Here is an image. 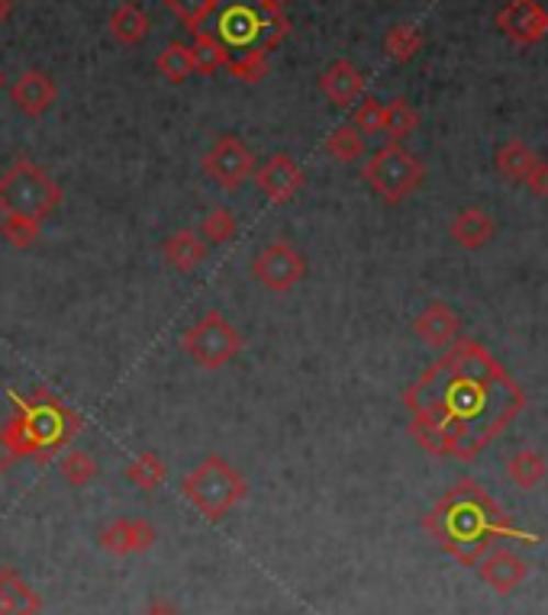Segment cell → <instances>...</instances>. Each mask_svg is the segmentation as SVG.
Segmentation results:
<instances>
[{
    "label": "cell",
    "instance_id": "cell-1",
    "mask_svg": "<svg viewBox=\"0 0 548 615\" xmlns=\"http://www.w3.org/2000/svg\"><path fill=\"white\" fill-rule=\"evenodd\" d=\"M403 406L423 451L474 461L526 410V390L481 342L461 335L403 390Z\"/></svg>",
    "mask_w": 548,
    "mask_h": 615
},
{
    "label": "cell",
    "instance_id": "cell-2",
    "mask_svg": "<svg viewBox=\"0 0 548 615\" xmlns=\"http://www.w3.org/2000/svg\"><path fill=\"white\" fill-rule=\"evenodd\" d=\"M423 528L429 538L465 568H474L497 541H523L536 545L539 535L516 528L510 516L500 510V503L478 483V480H458L439 496V503L423 516Z\"/></svg>",
    "mask_w": 548,
    "mask_h": 615
},
{
    "label": "cell",
    "instance_id": "cell-3",
    "mask_svg": "<svg viewBox=\"0 0 548 615\" xmlns=\"http://www.w3.org/2000/svg\"><path fill=\"white\" fill-rule=\"evenodd\" d=\"M10 403L13 416L3 423V435L16 458H36L46 465L85 428V420L49 390H36L30 396L10 393Z\"/></svg>",
    "mask_w": 548,
    "mask_h": 615
},
{
    "label": "cell",
    "instance_id": "cell-4",
    "mask_svg": "<svg viewBox=\"0 0 548 615\" xmlns=\"http://www.w3.org/2000/svg\"><path fill=\"white\" fill-rule=\"evenodd\" d=\"M58 203H61V188L36 161L20 155L3 171V178H0V223L3 220H26V223L43 226V220L55 213Z\"/></svg>",
    "mask_w": 548,
    "mask_h": 615
},
{
    "label": "cell",
    "instance_id": "cell-5",
    "mask_svg": "<svg viewBox=\"0 0 548 615\" xmlns=\"http://www.w3.org/2000/svg\"><path fill=\"white\" fill-rule=\"evenodd\" d=\"M181 493L191 500V506L198 510L203 519L220 522L230 510H236L246 500L249 483H246L243 471H236L226 458L210 455L184 477Z\"/></svg>",
    "mask_w": 548,
    "mask_h": 615
},
{
    "label": "cell",
    "instance_id": "cell-6",
    "mask_svg": "<svg viewBox=\"0 0 548 615\" xmlns=\"http://www.w3.org/2000/svg\"><path fill=\"white\" fill-rule=\"evenodd\" d=\"M291 33V20L288 13H265L255 3H233L220 13L216 23V40L223 46L239 48V52H271L275 46H281Z\"/></svg>",
    "mask_w": 548,
    "mask_h": 615
},
{
    "label": "cell",
    "instance_id": "cell-7",
    "mask_svg": "<svg viewBox=\"0 0 548 615\" xmlns=\"http://www.w3.org/2000/svg\"><path fill=\"white\" fill-rule=\"evenodd\" d=\"M361 178L368 181V188L374 190L381 200L388 203H403L406 197H413L426 181V168L423 161L406 152L403 143L381 145L361 168Z\"/></svg>",
    "mask_w": 548,
    "mask_h": 615
},
{
    "label": "cell",
    "instance_id": "cell-8",
    "mask_svg": "<svg viewBox=\"0 0 548 615\" xmlns=\"http://www.w3.org/2000/svg\"><path fill=\"white\" fill-rule=\"evenodd\" d=\"M181 348L206 371H220L243 351V332L236 329L220 310H210L200 316L191 329L184 332Z\"/></svg>",
    "mask_w": 548,
    "mask_h": 615
},
{
    "label": "cell",
    "instance_id": "cell-9",
    "mask_svg": "<svg viewBox=\"0 0 548 615\" xmlns=\"http://www.w3.org/2000/svg\"><path fill=\"white\" fill-rule=\"evenodd\" d=\"M251 275H255V281H258L261 287L281 293V290L298 287L300 281L306 278V258L300 255L291 242L278 238V242L265 245V248L255 255V261H251Z\"/></svg>",
    "mask_w": 548,
    "mask_h": 615
},
{
    "label": "cell",
    "instance_id": "cell-10",
    "mask_svg": "<svg viewBox=\"0 0 548 615\" xmlns=\"http://www.w3.org/2000/svg\"><path fill=\"white\" fill-rule=\"evenodd\" d=\"M203 175L223 190H239L255 175V155L243 139L220 136L203 155Z\"/></svg>",
    "mask_w": 548,
    "mask_h": 615
},
{
    "label": "cell",
    "instance_id": "cell-11",
    "mask_svg": "<svg viewBox=\"0 0 548 615\" xmlns=\"http://www.w3.org/2000/svg\"><path fill=\"white\" fill-rule=\"evenodd\" d=\"M500 33L516 46H536L548 36V10L539 0H510L497 13Z\"/></svg>",
    "mask_w": 548,
    "mask_h": 615
},
{
    "label": "cell",
    "instance_id": "cell-12",
    "mask_svg": "<svg viewBox=\"0 0 548 615\" xmlns=\"http://www.w3.org/2000/svg\"><path fill=\"white\" fill-rule=\"evenodd\" d=\"M303 168L291 155H271L258 171H255V188L261 190L271 203L284 206L303 190Z\"/></svg>",
    "mask_w": 548,
    "mask_h": 615
},
{
    "label": "cell",
    "instance_id": "cell-13",
    "mask_svg": "<svg viewBox=\"0 0 548 615\" xmlns=\"http://www.w3.org/2000/svg\"><path fill=\"white\" fill-rule=\"evenodd\" d=\"M155 545V525L149 519H116L100 532V548L113 558L143 555Z\"/></svg>",
    "mask_w": 548,
    "mask_h": 615
},
{
    "label": "cell",
    "instance_id": "cell-14",
    "mask_svg": "<svg viewBox=\"0 0 548 615\" xmlns=\"http://www.w3.org/2000/svg\"><path fill=\"white\" fill-rule=\"evenodd\" d=\"M481 568V580L500 593V596H510L526 577H529V564L516 555V551H510V548H491L481 561H478Z\"/></svg>",
    "mask_w": 548,
    "mask_h": 615
},
{
    "label": "cell",
    "instance_id": "cell-15",
    "mask_svg": "<svg viewBox=\"0 0 548 615\" xmlns=\"http://www.w3.org/2000/svg\"><path fill=\"white\" fill-rule=\"evenodd\" d=\"M55 97H58V88H55V81H52L43 68L23 71V75L13 81V88H10V100L16 103V110H20L23 116H33V120L43 116V113H49Z\"/></svg>",
    "mask_w": 548,
    "mask_h": 615
},
{
    "label": "cell",
    "instance_id": "cell-16",
    "mask_svg": "<svg viewBox=\"0 0 548 615\" xmlns=\"http://www.w3.org/2000/svg\"><path fill=\"white\" fill-rule=\"evenodd\" d=\"M413 332H416V338L423 342V345H429V348H449L451 342H458L461 338V320H458V313L451 310L449 303H429V306H423V313L413 320Z\"/></svg>",
    "mask_w": 548,
    "mask_h": 615
},
{
    "label": "cell",
    "instance_id": "cell-17",
    "mask_svg": "<svg viewBox=\"0 0 548 615\" xmlns=\"http://www.w3.org/2000/svg\"><path fill=\"white\" fill-rule=\"evenodd\" d=\"M320 91L333 107H351L365 97V75L351 65L349 58H336L320 75Z\"/></svg>",
    "mask_w": 548,
    "mask_h": 615
},
{
    "label": "cell",
    "instance_id": "cell-18",
    "mask_svg": "<svg viewBox=\"0 0 548 615\" xmlns=\"http://www.w3.org/2000/svg\"><path fill=\"white\" fill-rule=\"evenodd\" d=\"M449 233L461 248H471V251H474V248H484L491 238L497 236V223H494V216H491L488 210H481V206H465V210L455 213Z\"/></svg>",
    "mask_w": 548,
    "mask_h": 615
},
{
    "label": "cell",
    "instance_id": "cell-19",
    "mask_svg": "<svg viewBox=\"0 0 548 615\" xmlns=\"http://www.w3.org/2000/svg\"><path fill=\"white\" fill-rule=\"evenodd\" d=\"M43 600L40 593L13 568H0V615L40 613Z\"/></svg>",
    "mask_w": 548,
    "mask_h": 615
},
{
    "label": "cell",
    "instance_id": "cell-20",
    "mask_svg": "<svg viewBox=\"0 0 548 615\" xmlns=\"http://www.w3.org/2000/svg\"><path fill=\"white\" fill-rule=\"evenodd\" d=\"M161 251H165V261H168L175 271L191 275L194 268L203 265V258H206V242L200 238L198 230H178L175 236L165 238Z\"/></svg>",
    "mask_w": 548,
    "mask_h": 615
},
{
    "label": "cell",
    "instance_id": "cell-21",
    "mask_svg": "<svg viewBox=\"0 0 548 615\" xmlns=\"http://www.w3.org/2000/svg\"><path fill=\"white\" fill-rule=\"evenodd\" d=\"M149 13L139 3H120L110 16V36L123 46H139L149 36Z\"/></svg>",
    "mask_w": 548,
    "mask_h": 615
},
{
    "label": "cell",
    "instance_id": "cell-22",
    "mask_svg": "<svg viewBox=\"0 0 548 615\" xmlns=\"http://www.w3.org/2000/svg\"><path fill=\"white\" fill-rule=\"evenodd\" d=\"M506 477L523 490V493H533L546 483L548 477V461L543 451L536 448H519L510 461H506Z\"/></svg>",
    "mask_w": 548,
    "mask_h": 615
},
{
    "label": "cell",
    "instance_id": "cell-23",
    "mask_svg": "<svg viewBox=\"0 0 548 615\" xmlns=\"http://www.w3.org/2000/svg\"><path fill=\"white\" fill-rule=\"evenodd\" d=\"M536 165H539V155L523 143V139H510V143H503L497 148V171L503 178H510V181L523 185Z\"/></svg>",
    "mask_w": 548,
    "mask_h": 615
},
{
    "label": "cell",
    "instance_id": "cell-24",
    "mask_svg": "<svg viewBox=\"0 0 548 615\" xmlns=\"http://www.w3.org/2000/svg\"><path fill=\"white\" fill-rule=\"evenodd\" d=\"M420 126V113L406 97H394L391 103H384V136L388 143H403L406 136H413Z\"/></svg>",
    "mask_w": 548,
    "mask_h": 615
},
{
    "label": "cell",
    "instance_id": "cell-25",
    "mask_svg": "<svg viewBox=\"0 0 548 615\" xmlns=\"http://www.w3.org/2000/svg\"><path fill=\"white\" fill-rule=\"evenodd\" d=\"M191 52H194V71H200V75H216V71L226 68L230 58H233L230 48L223 46L213 33H203V30L194 36Z\"/></svg>",
    "mask_w": 548,
    "mask_h": 615
},
{
    "label": "cell",
    "instance_id": "cell-26",
    "mask_svg": "<svg viewBox=\"0 0 548 615\" xmlns=\"http://www.w3.org/2000/svg\"><path fill=\"white\" fill-rule=\"evenodd\" d=\"M155 68H158V75H161L165 81L181 85L184 78L194 75V52H191V46H184V43H168L165 52L158 55Z\"/></svg>",
    "mask_w": 548,
    "mask_h": 615
},
{
    "label": "cell",
    "instance_id": "cell-27",
    "mask_svg": "<svg viewBox=\"0 0 548 615\" xmlns=\"http://www.w3.org/2000/svg\"><path fill=\"white\" fill-rule=\"evenodd\" d=\"M326 155L343 161V165H351L365 155V136L351 123H343L326 136Z\"/></svg>",
    "mask_w": 548,
    "mask_h": 615
},
{
    "label": "cell",
    "instance_id": "cell-28",
    "mask_svg": "<svg viewBox=\"0 0 548 615\" xmlns=\"http://www.w3.org/2000/svg\"><path fill=\"white\" fill-rule=\"evenodd\" d=\"M420 48H423V33H420L413 23H400V26H394V30L384 36V52H388V58H394L398 65L413 62V58L420 55Z\"/></svg>",
    "mask_w": 548,
    "mask_h": 615
},
{
    "label": "cell",
    "instance_id": "cell-29",
    "mask_svg": "<svg viewBox=\"0 0 548 615\" xmlns=\"http://www.w3.org/2000/svg\"><path fill=\"white\" fill-rule=\"evenodd\" d=\"M165 477H168V468H165V461H161L155 451H143V455L133 458L130 468H126V480H133L139 490H155V487H161Z\"/></svg>",
    "mask_w": 548,
    "mask_h": 615
},
{
    "label": "cell",
    "instance_id": "cell-30",
    "mask_svg": "<svg viewBox=\"0 0 548 615\" xmlns=\"http://www.w3.org/2000/svg\"><path fill=\"white\" fill-rule=\"evenodd\" d=\"M226 71H230L233 78H239L243 85H258V81H265L268 71H271V65H268V52H258V48L239 52V55L230 58Z\"/></svg>",
    "mask_w": 548,
    "mask_h": 615
},
{
    "label": "cell",
    "instance_id": "cell-31",
    "mask_svg": "<svg viewBox=\"0 0 548 615\" xmlns=\"http://www.w3.org/2000/svg\"><path fill=\"white\" fill-rule=\"evenodd\" d=\"M58 473L65 477V483H68V487H88V483L98 477V461H94V455H88V451L75 448V451L61 455V461H58Z\"/></svg>",
    "mask_w": 548,
    "mask_h": 615
},
{
    "label": "cell",
    "instance_id": "cell-32",
    "mask_svg": "<svg viewBox=\"0 0 548 615\" xmlns=\"http://www.w3.org/2000/svg\"><path fill=\"white\" fill-rule=\"evenodd\" d=\"M351 126L361 136H378L384 130V103L378 97H361L351 113Z\"/></svg>",
    "mask_w": 548,
    "mask_h": 615
},
{
    "label": "cell",
    "instance_id": "cell-33",
    "mask_svg": "<svg viewBox=\"0 0 548 615\" xmlns=\"http://www.w3.org/2000/svg\"><path fill=\"white\" fill-rule=\"evenodd\" d=\"M200 233H203L200 238H203L206 245H223V242H230V238L236 236V216H233L226 206H216V210H210V213L203 216Z\"/></svg>",
    "mask_w": 548,
    "mask_h": 615
},
{
    "label": "cell",
    "instance_id": "cell-34",
    "mask_svg": "<svg viewBox=\"0 0 548 615\" xmlns=\"http://www.w3.org/2000/svg\"><path fill=\"white\" fill-rule=\"evenodd\" d=\"M165 7L198 36L200 30H203V23H206V16L213 13L216 0H165Z\"/></svg>",
    "mask_w": 548,
    "mask_h": 615
},
{
    "label": "cell",
    "instance_id": "cell-35",
    "mask_svg": "<svg viewBox=\"0 0 548 615\" xmlns=\"http://www.w3.org/2000/svg\"><path fill=\"white\" fill-rule=\"evenodd\" d=\"M523 185L533 190L536 197L548 200V161H546V158H539V165H536V168L529 171V178H526Z\"/></svg>",
    "mask_w": 548,
    "mask_h": 615
},
{
    "label": "cell",
    "instance_id": "cell-36",
    "mask_svg": "<svg viewBox=\"0 0 548 615\" xmlns=\"http://www.w3.org/2000/svg\"><path fill=\"white\" fill-rule=\"evenodd\" d=\"M139 615H181V610L175 603H168V600H149Z\"/></svg>",
    "mask_w": 548,
    "mask_h": 615
},
{
    "label": "cell",
    "instance_id": "cell-37",
    "mask_svg": "<svg viewBox=\"0 0 548 615\" xmlns=\"http://www.w3.org/2000/svg\"><path fill=\"white\" fill-rule=\"evenodd\" d=\"M13 461H16V455H13V448H10V441L3 435V426H0V477L13 468Z\"/></svg>",
    "mask_w": 548,
    "mask_h": 615
},
{
    "label": "cell",
    "instance_id": "cell-38",
    "mask_svg": "<svg viewBox=\"0 0 548 615\" xmlns=\"http://www.w3.org/2000/svg\"><path fill=\"white\" fill-rule=\"evenodd\" d=\"M258 10H265V13H288V3L291 0H251Z\"/></svg>",
    "mask_w": 548,
    "mask_h": 615
},
{
    "label": "cell",
    "instance_id": "cell-39",
    "mask_svg": "<svg viewBox=\"0 0 548 615\" xmlns=\"http://www.w3.org/2000/svg\"><path fill=\"white\" fill-rule=\"evenodd\" d=\"M13 13V0H0V23H7Z\"/></svg>",
    "mask_w": 548,
    "mask_h": 615
},
{
    "label": "cell",
    "instance_id": "cell-40",
    "mask_svg": "<svg viewBox=\"0 0 548 615\" xmlns=\"http://www.w3.org/2000/svg\"><path fill=\"white\" fill-rule=\"evenodd\" d=\"M0 91H3V71H0Z\"/></svg>",
    "mask_w": 548,
    "mask_h": 615
},
{
    "label": "cell",
    "instance_id": "cell-41",
    "mask_svg": "<svg viewBox=\"0 0 548 615\" xmlns=\"http://www.w3.org/2000/svg\"><path fill=\"white\" fill-rule=\"evenodd\" d=\"M20 615H40V613H20Z\"/></svg>",
    "mask_w": 548,
    "mask_h": 615
}]
</instances>
